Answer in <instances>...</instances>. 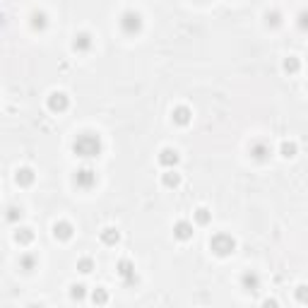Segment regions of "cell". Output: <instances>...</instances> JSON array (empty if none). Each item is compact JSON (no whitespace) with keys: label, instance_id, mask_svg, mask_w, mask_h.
Listing matches in <instances>:
<instances>
[{"label":"cell","instance_id":"6da1fadb","mask_svg":"<svg viewBox=\"0 0 308 308\" xmlns=\"http://www.w3.org/2000/svg\"><path fill=\"white\" fill-rule=\"evenodd\" d=\"M104 145H101V137L96 133H79L77 137H75V142H72V152H75V157L85 159V161H89V159H96L99 154H101Z\"/></svg>","mask_w":308,"mask_h":308},{"label":"cell","instance_id":"7a4b0ae2","mask_svg":"<svg viewBox=\"0 0 308 308\" xmlns=\"http://www.w3.org/2000/svg\"><path fill=\"white\" fill-rule=\"evenodd\" d=\"M118 27L126 36H137L145 27L142 15H140L137 10H126V12H120V17H118Z\"/></svg>","mask_w":308,"mask_h":308},{"label":"cell","instance_id":"3957f363","mask_svg":"<svg viewBox=\"0 0 308 308\" xmlns=\"http://www.w3.org/2000/svg\"><path fill=\"white\" fill-rule=\"evenodd\" d=\"M210 251H212L217 258H227V255H231L236 251V238L219 231V234H214V236L210 238Z\"/></svg>","mask_w":308,"mask_h":308},{"label":"cell","instance_id":"277c9868","mask_svg":"<svg viewBox=\"0 0 308 308\" xmlns=\"http://www.w3.org/2000/svg\"><path fill=\"white\" fill-rule=\"evenodd\" d=\"M72 183H75L79 190H92L96 183H99V176H96V171L92 169V166H82V169H77V171H75V176H72Z\"/></svg>","mask_w":308,"mask_h":308},{"label":"cell","instance_id":"5b68a950","mask_svg":"<svg viewBox=\"0 0 308 308\" xmlns=\"http://www.w3.org/2000/svg\"><path fill=\"white\" fill-rule=\"evenodd\" d=\"M116 272H118L123 286H137V282H140V277L135 272L133 260H128V258H120V260L116 262Z\"/></svg>","mask_w":308,"mask_h":308},{"label":"cell","instance_id":"8992f818","mask_svg":"<svg viewBox=\"0 0 308 308\" xmlns=\"http://www.w3.org/2000/svg\"><path fill=\"white\" fill-rule=\"evenodd\" d=\"M68 106H70V99H68V94H65V92L55 89V92H51V94H48L46 109L51 111V113H65V111H68Z\"/></svg>","mask_w":308,"mask_h":308},{"label":"cell","instance_id":"52a82bcc","mask_svg":"<svg viewBox=\"0 0 308 308\" xmlns=\"http://www.w3.org/2000/svg\"><path fill=\"white\" fill-rule=\"evenodd\" d=\"M248 154H251V159H253V161H258V164H265V161L272 157V147H270L265 140H255V142H251V147H248Z\"/></svg>","mask_w":308,"mask_h":308},{"label":"cell","instance_id":"ba28073f","mask_svg":"<svg viewBox=\"0 0 308 308\" xmlns=\"http://www.w3.org/2000/svg\"><path fill=\"white\" fill-rule=\"evenodd\" d=\"M94 48V36L89 32H77L72 36V51L75 53H89Z\"/></svg>","mask_w":308,"mask_h":308},{"label":"cell","instance_id":"9c48e42d","mask_svg":"<svg viewBox=\"0 0 308 308\" xmlns=\"http://www.w3.org/2000/svg\"><path fill=\"white\" fill-rule=\"evenodd\" d=\"M159 164L164 166V169H176V164L181 161V154L174 150V147H164V150L159 152Z\"/></svg>","mask_w":308,"mask_h":308},{"label":"cell","instance_id":"30bf717a","mask_svg":"<svg viewBox=\"0 0 308 308\" xmlns=\"http://www.w3.org/2000/svg\"><path fill=\"white\" fill-rule=\"evenodd\" d=\"M241 286H243L248 294H255L258 289H260V275L253 272V270L243 272V275H241Z\"/></svg>","mask_w":308,"mask_h":308},{"label":"cell","instance_id":"8fae6325","mask_svg":"<svg viewBox=\"0 0 308 308\" xmlns=\"http://www.w3.org/2000/svg\"><path fill=\"white\" fill-rule=\"evenodd\" d=\"M72 234H75V227H72L70 221L60 219V221H55L53 224V236L58 238V241H70Z\"/></svg>","mask_w":308,"mask_h":308},{"label":"cell","instance_id":"7c38bea8","mask_svg":"<svg viewBox=\"0 0 308 308\" xmlns=\"http://www.w3.org/2000/svg\"><path fill=\"white\" fill-rule=\"evenodd\" d=\"M34 178H36V174H34V169H29V166H19L15 171V181L19 188H29L34 183Z\"/></svg>","mask_w":308,"mask_h":308},{"label":"cell","instance_id":"4fadbf2b","mask_svg":"<svg viewBox=\"0 0 308 308\" xmlns=\"http://www.w3.org/2000/svg\"><path fill=\"white\" fill-rule=\"evenodd\" d=\"M171 120H174L176 126L186 128L190 120H193V111H190L188 106H176V109L171 111Z\"/></svg>","mask_w":308,"mask_h":308},{"label":"cell","instance_id":"5bb4252c","mask_svg":"<svg viewBox=\"0 0 308 308\" xmlns=\"http://www.w3.org/2000/svg\"><path fill=\"white\" fill-rule=\"evenodd\" d=\"M174 236L178 238V241H190L193 238V224H190L188 219H181L174 224Z\"/></svg>","mask_w":308,"mask_h":308},{"label":"cell","instance_id":"9a60e30c","mask_svg":"<svg viewBox=\"0 0 308 308\" xmlns=\"http://www.w3.org/2000/svg\"><path fill=\"white\" fill-rule=\"evenodd\" d=\"M29 24H32L34 32H44L48 27V15L44 10H34L32 15H29Z\"/></svg>","mask_w":308,"mask_h":308},{"label":"cell","instance_id":"2e32d148","mask_svg":"<svg viewBox=\"0 0 308 308\" xmlns=\"http://www.w3.org/2000/svg\"><path fill=\"white\" fill-rule=\"evenodd\" d=\"M161 186L164 188H178L181 186V174L176 169H166V174H161Z\"/></svg>","mask_w":308,"mask_h":308},{"label":"cell","instance_id":"e0dca14e","mask_svg":"<svg viewBox=\"0 0 308 308\" xmlns=\"http://www.w3.org/2000/svg\"><path fill=\"white\" fill-rule=\"evenodd\" d=\"M99 238H101L104 245H116L120 241V231L113 229V227H106V229H101V234H99Z\"/></svg>","mask_w":308,"mask_h":308},{"label":"cell","instance_id":"ac0fdd59","mask_svg":"<svg viewBox=\"0 0 308 308\" xmlns=\"http://www.w3.org/2000/svg\"><path fill=\"white\" fill-rule=\"evenodd\" d=\"M36 268H39V258L34 253L19 255V270H22V272H34Z\"/></svg>","mask_w":308,"mask_h":308},{"label":"cell","instance_id":"d6986e66","mask_svg":"<svg viewBox=\"0 0 308 308\" xmlns=\"http://www.w3.org/2000/svg\"><path fill=\"white\" fill-rule=\"evenodd\" d=\"M15 241L19 245H29L34 241V229H29V227H19V229L15 231Z\"/></svg>","mask_w":308,"mask_h":308},{"label":"cell","instance_id":"ffe728a7","mask_svg":"<svg viewBox=\"0 0 308 308\" xmlns=\"http://www.w3.org/2000/svg\"><path fill=\"white\" fill-rule=\"evenodd\" d=\"M282 70H284L286 75H296V72L301 70V60L296 55H286L284 63H282Z\"/></svg>","mask_w":308,"mask_h":308},{"label":"cell","instance_id":"44dd1931","mask_svg":"<svg viewBox=\"0 0 308 308\" xmlns=\"http://www.w3.org/2000/svg\"><path fill=\"white\" fill-rule=\"evenodd\" d=\"M296 152H299V145L294 142V140H284V142L279 145V154L284 159H294L296 157Z\"/></svg>","mask_w":308,"mask_h":308},{"label":"cell","instance_id":"7402d4cb","mask_svg":"<svg viewBox=\"0 0 308 308\" xmlns=\"http://www.w3.org/2000/svg\"><path fill=\"white\" fill-rule=\"evenodd\" d=\"M265 27H270V29L282 27V12L279 10H268L265 12Z\"/></svg>","mask_w":308,"mask_h":308},{"label":"cell","instance_id":"603a6c76","mask_svg":"<svg viewBox=\"0 0 308 308\" xmlns=\"http://www.w3.org/2000/svg\"><path fill=\"white\" fill-rule=\"evenodd\" d=\"M193 219H195V224H200V227H207V224L212 221V212H210L207 207H198V210L193 212Z\"/></svg>","mask_w":308,"mask_h":308},{"label":"cell","instance_id":"cb8c5ba5","mask_svg":"<svg viewBox=\"0 0 308 308\" xmlns=\"http://www.w3.org/2000/svg\"><path fill=\"white\" fill-rule=\"evenodd\" d=\"M92 303H96V306H106V303H109V292H106L104 286H96L94 292H92Z\"/></svg>","mask_w":308,"mask_h":308},{"label":"cell","instance_id":"d4e9b609","mask_svg":"<svg viewBox=\"0 0 308 308\" xmlns=\"http://www.w3.org/2000/svg\"><path fill=\"white\" fill-rule=\"evenodd\" d=\"M22 214H24V210L19 205H10L8 212H5V219H8L10 224H15L17 219H22Z\"/></svg>","mask_w":308,"mask_h":308},{"label":"cell","instance_id":"484cf974","mask_svg":"<svg viewBox=\"0 0 308 308\" xmlns=\"http://www.w3.org/2000/svg\"><path fill=\"white\" fill-rule=\"evenodd\" d=\"M77 270L82 272V275H89V272L94 270V260H92V258H79V260H77Z\"/></svg>","mask_w":308,"mask_h":308},{"label":"cell","instance_id":"4316f807","mask_svg":"<svg viewBox=\"0 0 308 308\" xmlns=\"http://www.w3.org/2000/svg\"><path fill=\"white\" fill-rule=\"evenodd\" d=\"M70 299L72 301H85V284H72L70 286Z\"/></svg>","mask_w":308,"mask_h":308},{"label":"cell","instance_id":"83f0119b","mask_svg":"<svg viewBox=\"0 0 308 308\" xmlns=\"http://www.w3.org/2000/svg\"><path fill=\"white\" fill-rule=\"evenodd\" d=\"M294 294H296V301H299V303H308V284H299Z\"/></svg>","mask_w":308,"mask_h":308},{"label":"cell","instance_id":"f1b7e54d","mask_svg":"<svg viewBox=\"0 0 308 308\" xmlns=\"http://www.w3.org/2000/svg\"><path fill=\"white\" fill-rule=\"evenodd\" d=\"M296 24H299L301 32H308V10H301L299 17H296Z\"/></svg>","mask_w":308,"mask_h":308},{"label":"cell","instance_id":"f546056e","mask_svg":"<svg viewBox=\"0 0 308 308\" xmlns=\"http://www.w3.org/2000/svg\"><path fill=\"white\" fill-rule=\"evenodd\" d=\"M198 3H205V0H198Z\"/></svg>","mask_w":308,"mask_h":308}]
</instances>
